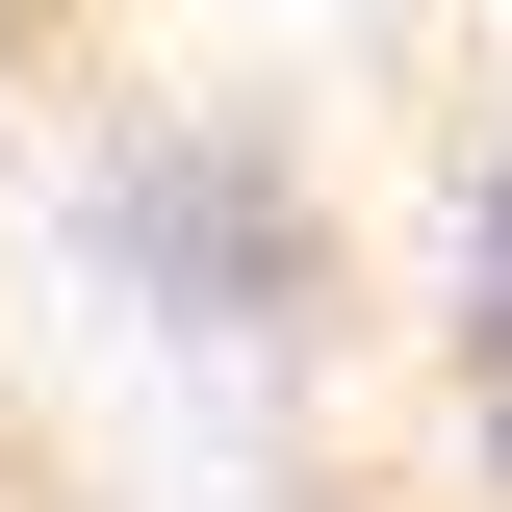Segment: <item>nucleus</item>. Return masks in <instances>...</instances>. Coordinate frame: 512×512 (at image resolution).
Wrapping results in <instances>:
<instances>
[{
	"instance_id": "1",
	"label": "nucleus",
	"mask_w": 512,
	"mask_h": 512,
	"mask_svg": "<svg viewBox=\"0 0 512 512\" xmlns=\"http://www.w3.org/2000/svg\"><path fill=\"white\" fill-rule=\"evenodd\" d=\"M103 282L180 308V333L308 359V333H333V205H308V154H282L256 103H154V128L103 154Z\"/></svg>"
},
{
	"instance_id": "3",
	"label": "nucleus",
	"mask_w": 512,
	"mask_h": 512,
	"mask_svg": "<svg viewBox=\"0 0 512 512\" xmlns=\"http://www.w3.org/2000/svg\"><path fill=\"white\" fill-rule=\"evenodd\" d=\"M461 461H487V512H512V384H461Z\"/></svg>"
},
{
	"instance_id": "2",
	"label": "nucleus",
	"mask_w": 512,
	"mask_h": 512,
	"mask_svg": "<svg viewBox=\"0 0 512 512\" xmlns=\"http://www.w3.org/2000/svg\"><path fill=\"white\" fill-rule=\"evenodd\" d=\"M436 359H461V384H512V154L461 180V231H436Z\"/></svg>"
}]
</instances>
